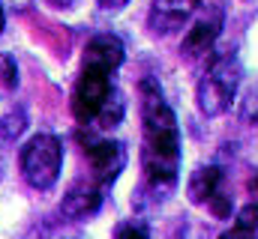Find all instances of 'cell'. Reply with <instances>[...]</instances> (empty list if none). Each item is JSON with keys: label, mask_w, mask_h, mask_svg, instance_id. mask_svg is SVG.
Listing matches in <instances>:
<instances>
[{"label": "cell", "mask_w": 258, "mask_h": 239, "mask_svg": "<svg viewBox=\"0 0 258 239\" xmlns=\"http://www.w3.org/2000/svg\"><path fill=\"white\" fill-rule=\"evenodd\" d=\"M63 165V144L54 135H36L21 150V174L33 188H51L60 177Z\"/></svg>", "instance_id": "obj_3"}, {"label": "cell", "mask_w": 258, "mask_h": 239, "mask_svg": "<svg viewBox=\"0 0 258 239\" xmlns=\"http://www.w3.org/2000/svg\"><path fill=\"white\" fill-rule=\"evenodd\" d=\"M219 239H258V200L246 203V206L237 212L231 230L222 233Z\"/></svg>", "instance_id": "obj_11"}, {"label": "cell", "mask_w": 258, "mask_h": 239, "mask_svg": "<svg viewBox=\"0 0 258 239\" xmlns=\"http://www.w3.org/2000/svg\"><path fill=\"white\" fill-rule=\"evenodd\" d=\"M186 197L195 206H204L213 218L231 215V194L225 188V171L219 165H198L186 182Z\"/></svg>", "instance_id": "obj_5"}, {"label": "cell", "mask_w": 258, "mask_h": 239, "mask_svg": "<svg viewBox=\"0 0 258 239\" xmlns=\"http://www.w3.org/2000/svg\"><path fill=\"white\" fill-rule=\"evenodd\" d=\"M24 129H27V114H24V108H12V111H6V114L0 117V138H3V141L21 138Z\"/></svg>", "instance_id": "obj_13"}, {"label": "cell", "mask_w": 258, "mask_h": 239, "mask_svg": "<svg viewBox=\"0 0 258 239\" xmlns=\"http://www.w3.org/2000/svg\"><path fill=\"white\" fill-rule=\"evenodd\" d=\"M84 156H87V165H90V179L102 188H108L120 177V171L126 168V147L120 141H111V138L90 141L84 147Z\"/></svg>", "instance_id": "obj_7"}, {"label": "cell", "mask_w": 258, "mask_h": 239, "mask_svg": "<svg viewBox=\"0 0 258 239\" xmlns=\"http://www.w3.org/2000/svg\"><path fill=\"white\" fill-rule=\"evenodd\" d=\"M123 111H126V102H123V93L114 87V93L108 96V102L102 105V111L96 114V120H93V126H99L102 132H108V129H114L120 120H123Z\"/></svg>", "instance_id": "obj_12"}, {"label": "cell", "mask_w": 258, "mask_h": 239, "mask_svg": "<svg viewBox=\"0 0 258 239\" xmlns=\"http://www.w3.org/2000/svg\"><path fill=\"white\" fill-rule=\"evenodd\" d=\"M18 87V66L9 54H0V102L9 99Z\"/></svg>", "instance_id": "obj_14"}, {"label": "cell", "mask_w": 258, "mask_h": 239, "mask_svg": "<svg viewBox=\"0 0 258 239\" xmlns=\"http://www.w3.org/2000/svg\"><path fill=\"white\" fill-rule=\"evenodd\" d=\"M111 239H150V230L141 218H126L114 227V236Z\"/></svg>", "instance_id": "obj_15"}, {"label": "cell", "mask_w": 258, "mask_h": 239, "mask_svg": "<svg viewBox=\"0 0 258 239\" xmlns=\"http://www.w3.org/2000/svg\"><path fill=\"white\" fill-rule=\"evenodd\" d=\"M123 57H126V48H123L120 36H114V33H99L84 48V66H99L108 72H117L123 66Z\"/></svg>", "instance_id": "obj_10"}, {"label": "cell", "mask_w": 258, "mask_h": 239, "mask_svg": "<svg viewBox=\"0 0 258 239\" xmlns=\"http://www.w3.org/2000/svg\"><path fill=\"white\" fill-rule=\"evenodd\" d=\"M240 81H243V66L237 54H219V57L210 60V66L204 69L198 87H195V102H198V111L204 117H222L237 90H240Z\"/></svg>", "instance_id": "obj_2"}, {"label": "cell", "mask_w": 258, "mask_h": 239, "mask_svg": "<svg viewBox=\"0 0 258 239\" xmlns=\"http://www.w3.org/2000/svg\"><path fill=\"white\" fill-rule=\"evenodd\" d=\"M249 188H252V191L258 194V171H255V177H252V182H249Z\"/></svg>", "instance_id": "obj_19"}, {"label": "cell", "mask_w": 258, "mask_h": 239, "mask_svg": "<svg viewBox=\"0 0 258 239\" xmlns=\"http://www.w3.org/2000/svg\"><path fill=\"white\" fill-rule=\"evenodd\" d=\"M48 3H51V6H69L72 0H48Z\"/></svg>", "instance_id": "obj_18"}, {"label": "cell", "mask_w": 258, "mask_h": 239, "mask_svg": "<svg viewBox=\"0 0 258 239\" xmlns=\"http://www.w3.org/2000/svg\"><path fill=\"white\" fill-rule=\"evenodd\" d=\"M201 9L198 0H150L147 27L153 36H168L192 21V15Z\"/></svg>", "instance_id": "obj_8"}, {"label": "cell", "mask_w": 258, "mask_h": 239, "mask_svg": "<svg viewBox=\"0 0 258 239\" xmlns=\"http://www.w3.org/2000/svg\"><path fill=\"white\" fill-rule=\"evenodd\" d=\"M111 75L114 72L99 69V66H81V75L72 87V114L81 126H90L102 111V105L108 102V96L114 93Z\"/></svg>", "instance_id": "obj_4"}, {"label": "cell", "mask_w": 258, "mask_h": 239, "mask_svg": "<svg viewBox=\"0 0 258 239\" xmlns=\"http://www.w3.org/2000/svg\"><path fill=\"white\" fill-rule=\"evenodd\" d=\"M3 27H6V12H3V6H0V33H3Z\"/></svg>", "instance_id": "obj_17"}, {"label": "cell", "mask_w": 258, "mask_h": 239, "mask_svg": "<svg viewBox=\"0 0 258 239\" xmlns=\"http://www.w3.org/2000/svg\"><path fill=\"white\" fill-rule=\"evenodd\" d=\"M141 182L132 203L138 209H156L180 182V126L153 78L141 81Z\"/></svg>", "instance_id": "obj_1"}, {"label": "cell", "mask_w": 258, "mask_h": 239, "mask_svg": "<svg viewBox=\"0 0 258 239\" xmlns=\"http://www.w3.org/2000/svg\"><path fill=\"white\" fill-rule=\"evenodd\" d=\"M222 33V9L207 3V9L189 21L186 33H183V42H180V57L186 63H201V60L210 57L216 39Z\"/></svg>", "instance_id": "obj_6"}, {"label": "cell", "mask_w": 258, "mask_h": 239, "mask_svg": "<svg viewBox=\"0 0 258 239\" xmlns=\"http://www.w3.org/2000/svg\"><path fill=\"white\" fill-rule=\"evenodd\" d=\"M198 3H201V6H204V3H210V0H198Z\"/></svg>", "instance_id": "obj_20"}, {"label": "cell", "mask_w": 258, "mask_h": 239, "mask_svg": "<svg viewBox=\"0 0 258 239\" xmlns=\"http://www.w3.org/2000/svg\"><path fill=\"white\" fill-rule=\"evenodd\" d=\"M126 3L129 0H99V9H102V12H120Z\"/></svg>", "instance_id": "obj_16"}, {"label": "cell", "mask_w": 258, "mask_h": 239, "mask_svg": "<svg viewBox=\"0 0 258 239\" xmlns=\"http://www.w3.org/2000/svg\"><path fill=\"white\" fill-rule=\"evenodd\" d=\"M102 191L105 188L96 185L93 179L90 182H75L63 194V200H60V212H63L66 218H72V221H81V218L96 215L99 206H102Z\"/></svg>", "instance_id": "obj_9"}]
</instances>
